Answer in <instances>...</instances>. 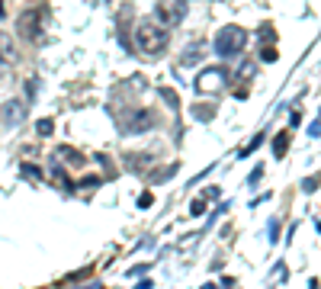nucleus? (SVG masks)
Masks as SVG:
<instances>
[{"instance_id": "f257e3e1", "label": "nucleus", "mask_w": 321, "mask_h": 289, "mask_svg": "<svg viewBox=\"0 0 321 289\" xmlns=\"http://www.w3.org/2000/svg\"><path fill=\"white\" fill-rule=\"evenodd\" d=\"M170 42V32L164 26H158L154 20H145V23L135 26V48L141 55H164Z\"/></svg>"}, {"instance_id": "f03ea898", "label": "nucleus", "mask_w": 321, "mask_h": 289, "mask_svg": "<svg viewBox=\"0 0 321 289\" xmlns=\"http://www.w3.org/2000/svg\"><path fill=\"white\" fill-rule=\"evenodd\" d=\"M247 45V32L241 26H222L215 32V42H212V52L219 58H231V55H241V48Z\"/></svg>"}, {"instance_id": "7ed1b4c3", "label": "nucleus", "mask_w": 321, "mask_h": 289, "mask_svg": "<svg viewBox=\"0 0 321 289\" xmlns=\"http://www.w3.org/2000/svg\"><path fill=\"white\" fill-rule=\"evenodd\" d=\"M183 16H186V0H158V7H154V20L164 29L177 26Z\"/></svg>"}, {"instance_id": "20e7f679", "label": "nucleus", "mask_w": 321, "mask_h": 289, "mask_svg": "<svg viewBox=\"0 0 321 289\" xmlns=\"http://www.w3.org/2000/svg\"><path fill=\"white\" fill-rule=\"evenodd\" d=\"M225 84H228V71L225 68H206V71H199V77H196L199 93H219V90H225Z\"/></svg>"}, {"instance_id": "39448f33", "label": "nucleus", "mask_w": 321, "mask_h": 289, "mask_svg": "<svg viewBox=\"0 0 321 289\" xmlns=\"http://www.w3.org/2000/svg\"><path fill=\"white\" fill-rule=\"evenodd\" d=\"M26 122V100H7L0 106V125L7 129H20Z\"/></svg>"}, {"instance_id": "423d86ee", "label": "nucleus", "mask_w": 321, "mask_h": 289, "mask_svg": "<svg viewBox=\"0 0 321 289\" xmlns=\"http://www.w3.org/2000/svg\"><path fill=\"white\" fill-rule=\"evenodd\" d=\"M16 61H20V45H16V39L10 32L0 29V68H13Z\"/></svg>"}, {"instance_id": "0eeeda50", "label": "nucleus", "mask_w": 321, "mask_h": 289, "mask_svg": "<svg viewBox=\"0 0 321 289\" xmlns=\"http://www.w3.org/2000/svg\"><path fill=\"white\" fill-rule=\"evenodd\" d=\"M154 122H158V119H154L151 109H138V113L132 116L129 122H125V132H129V135H138V132H148Z\"/></svg>"}, {"instance_id": "6e6552de", "label": "nucleus", "mask_w": 321, "mask_h": 289, "mask_svg": "<svg viewBox=\"0 0 321 289\" xmlns=\"http://www.w3.org/2000/svg\"><path fill=\"white\" fill-rule=\"evenodd\" d=\"M16 29H20V36L36 39V36H39V13H36V10L23 13V16H20V23H16Z\"/></svg>"}, {"instance_id": "1a4fd4ad", "label": "nucleus", "mask_w": 321, "mask_h": 289, "mask_svg": "<svg viewBox=\"0 0 321 289\" xmlns=\"http://www.w3.org/2000/svg\"><path fill=\"white\" fill-rule=\"evenodd\" d=\"M202 55H206V45H199V42H193V45L186 48L183 55H180V64H196V61L202 58Z\"/></svg>"}, {"instance_id": "9d476101", "label": "nucleus", "mask_w": 321, "mask_h": 289, "mask_svg": "<svg viewBox=\"0 0 321 289\" xmlns=\"http://www.w3.org/2000/svg\"><path fill=\"white\" fill-rule=\"evenodd\" d=\"M52 132V119H42L39 122V135H48Z\"/></svg>"}]
</instances>
